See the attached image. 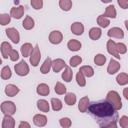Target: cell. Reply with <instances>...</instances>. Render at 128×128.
Masks as SVG:
<instances>
[{
	"instance_id": "ac0fdd59",
	"label": "cell",
	"mask_w": 128,
	"mask_h": 128,
	"mask_svg": "<svg viewBox=\"0 0 128 128\" xmlns=\"http://www.w3.org/2000/svg\"><path fill=\"white\" fill-rule=\"evenodd\" d=\"M36 92L38 95L40 96H47L49 93H50V88L47 84L45 83H40L37 88H36Z\"/></svg>"
},
{
	"instance_id": "d6a6232c",
	"label": "cell",
	"mask_w": 128,
	"mask_h": 128,
	"mask_svg": "<svg viewBox=\"0 0 128 128\" xmlns=\"http://www.w3.org/2000/svg\"><path fill=\"white\" fill-rule=\"evenodd\" d=\"M97 23H98V25H99L100 27H102V28H106V27L109 26V24H110V20H109L108 18L104 17L103 15H99L98 18H97Z\"/></svg>"
},
{
	"instance_id": "d4e9b609",
	"label": "cell",
	"mask_w": 128,
	"mask_h": 128,
	"mask_svg": "<svg viewBox=\"0 0 128 128\" xmlns=\"http://www.w3.org/2000/svg\"><path fill=\"white\" fill-rule=\"evenodd\" d=\"M22 25H23V28L26 29V30H31L34 28V25H35V22H34V19L30 16H26L22 22Z\"/></svg>"
},
{
	"instance_id": "7c38bea8",
	"label": "cell",
	"mask_w": 128,
	"mask_h": 128,
	"mask_svg": "<svg viewBox=\"0 0 128 128\" xmlns=\"http://www.w3.org/2000/svg\"><path fill=\"white\" fill-rule=\"evenodd\" d=\"M106 47H107V51L110 55L116 57L117 59H120V55L117 53V50H116V43L113 40H108Z\"/></svg>"
},
{
	"instance_id": "60d3db41",
	"label": "cell",
	"mask_w": 128,
	"mask_h": 128,
	"mask_svg": "<svg viewBox=\"0 0 128 128\" xmlns=\"http://www.w3.org/2000/svg\"><path fill=\"white\" fill-rule=\"evenodd\" d=\"M76 81H77V84L80 86V87H84L86 85V80H85V77L80 73L78 72L76 74Z\"/></svg>"
},
{
	"instance_id": "c3c4849f",
	"label": "cell",
	"mask_w": 128,
	"mask_h": 128,
	"mask_svg": "<svg viewBox=\"0 0 128 128\" xmlns=\"http://www.w3.org/2000/svg\"><path fill=\"white\" fill-rule=\"evenodd\" d=\"M128 88H124V90H123V95H124V97H125V99H128Z\"/></svg>"
},
{
	"instance_id": "ee69618b",
	"label": "cell",
	"mask_w": 128,
	"mask_h": 128,
	"mask_svg": "<svg viewBox=\"0 0 128 128\" xmlns=\"http://www.w3.org/2000/svg\"><path fill=\"white\" fill-rule=\"evenodd\" d=\"M9 57H10V60H11V61H17V60L19 59V53H18V51L12 49V51L10 52Z\"/></svg>"
},
{
	"instance_id": "f546056e",
	"label": "cell",
	"mask_w": 128,
	"mask_h": 128,
	"mask_svg": "<svg viewBox=\"0 0 128 128\" xmlns=\"http://www.w3.org/2000/svg\"><path fill=\"white\" fill-rule=\"evenodd\" d=\"M51 107L54 111H60L63 107V104L60 99L58 98H52L51 99Z\"/></svg>"
},
{
	"instance_id": "f35d334b",
	"label": "cell",
	"mask_w": 128,
	"mask_h": 128,
	"mask_svg": "<svg viewBox=\"0 0 128 128\" xmlns=\"http://www.w3.org/2000/svg\"><path fill=\"white\" fill-rule=\"evenodd\" d=\"M59 124L61 125L62 128H69L72 125V121L68 117H63L59 120Z\"/></svg>"
},
{
	"instance_id": "9a60e30c",
	"label": "cell",
	"mask_w": 128,
	"mask_h": 128,
	"mask_svg": "<svg viewBox=\"0 0 128 128\" xmlns=\"http://www.w3.org/2000/svg\"><path fill=\"white\" fill-rule=\"evenodd\" d=\"M89 104H90V101H89L88 96L82 97V98L79 100V103H78V109H79V111L82 112V113L86 112V111L88 110Z\"/></svg>"
},
{
	"instance_id": "ab89813d",
	"label": "cell",
	"mask_w": 128,
	"mask_h": 128,
	"mask_svg": "<svg viewBox=\"0 0 128 128\" xmlns=\"http://www.w3.org/2000/svg\"><path fill=\"white\" fill-rule=\"evenodd\" d=\"M116 50H117V53L120 55V54H125L127 52V47L124 43H116Z\"/></svg>"
},
{
	"instance_id": "8992f818",
	"label": "cell",
	"mask_w": 128,
	"mask_h": 128,
	"mask_svg": "<svg viewBox=\"0 0 128 128\" xmlns=\"http://www.w3.org/2000/svg\"><path fill=\"white\" fill-rule=\"evenodd\" d=\"M5 32H6L7 37H8L13 43H15V44L19 43V41H20V34H19V32H18V30H17L16 28H13V27L7 28V29L5 30Z\"/></svg>"
},
{
	"instance_id": "1f68e13d",
	"label": "cell",
	"mask_w": 128,
	"mask_h": 128,
	"mask_svg": "<svg viewBox=\"0 0 128 128\" xmlns=\"http://www.w3.org/2000/svg\"><path fill=\"white\" fill-rule=\"evenodd\" d=\"M65 103L67 104V105H69V106H73L75 103H76V95L74 94V93H72V92H70V93H67L66 94V96H65Z\"/></svg>"
},
{
	"instance_id": "836d02e7",
	"label": "cell",
	"mask_w": 128,
	"mask_h": 128,
	"mask_svg": "<svg viewBox=\"0 0 128 128\" xmlns=\"http://www.w3.org/2000/svg\"><path fill=\"white\" fill-rule=\"evenodd\" d=\"M59 6L63 11H69L72 8V1L71 0H60Z\"/></svg>"
},
{
	"instance_id": "f1b7e54d",
	"label": "cell",
	"mask_w": 128,
	"mask_h": 128,
	"mask_svg": "<svg viewBox=\"0 0 128 128\" xmlns=\"http://www.w3.org/2000/svg\"><path fill=\"white\" fill-rule=\"evenodd\" d=\"M116 81L120 86H124L128 84V75L127 73H120L116 77Z\"/></svg>"
},
{
	"instance_id": "e575fe53",
	"label": "cell",
	"mask_w": 128,
	"mask_h": 128,
	"mask_svg": "<svg viewBox=\"0 0 128 128\" xmlns=\"http://www.w3.org/2000/svg\"><path fill=\"white\" fill-rule=\"evenodd\" d=\"M54 90H55V92H56L58 95H63V94L66 93V87H65V85H64L63 83H61V82H56Z\"/></svg>"
},
{
	"instance_id": "ba28073f",
	"label": "cell",
	"mask_w": 128,
	"mask_h": 128,
	"mask_svg": "<svg viewBox=\"0 0 128 128\" xmlns=\"http://www.w3.org/2000/svg\"><path fill=\"white\" fill-rule=\"evenodd\" d=\"M66 67V63H65V61L63 60V59H61V58H57V59H54L53 61H52V64H51V68L53 69V71L55 72V73H58V72H60L63 68H65Z\"/></svg>"
},
{
	"instance_id": "7dc6e473",
	"label": "cell",
	"mask_w": 128,
	"mask_h": 128,
	"mask_svg": "<svg viewBox=\"0 0 128 128\" xmlns=\"http://www.w3.org/2000/svg\"><path fill=\"white\" fill-rule=\"evenodd\" d=\"M102 128H117V122H112V123H109L108 125L102 127Z\"/></svg>"
},
{
	"instance_id": "e0dca14e",
	"label": "cell",
	"mask_w": 128,
	"mask_h": 128,
	"mask_svg": "<svg viewBox=\"0 0 128 128\" xmlns=\"http://www.w3.org/2000/svg\"><path fill=\"white\" fill-rule=\"evenodd\" d=\"M2 128H15V119L12 116L4 115L2 120Z\"/></svg>"
},
{
	"instance_id": "5bb4252c",
	"label": "cell",
	"mask_w": 128,
	"mask_h": 128,
	"mask_svg": "<svg viewBox=\"0 0 128 128\" xmlns=\"http://www.w3.org/2000/svg\"><path fill=\"white\" fill-rule=\"evenodd\" d=\"M19 91H20V89H19L16 85H14V84H8V85L5 87V90H4L5 94H6L7 96H9V97H14V96H16V95L19 93Z\"/></svg>"
},
{
	"instance_id": "d590c367",
	"label": "cell",
	"mask_w": 128,
	"mask_h": 128,
	"mask_svg": "<svg viewBox=\"0 0 128 128\" xmlns=\"http://www.w3.org/2000/svg\"><path fill=\"white\" fill-rule=\"evenodd\" d=\"M105 62H106V57L103 54H97L94 57V63L97 66H102V65L105 64Z\"/></svg>"
},
{
	"instance_id": "8d00e7d4",
	"label": "cell",
	"mask_w": 128,
	"mask_h": 128,
	"mask_svg": "<svg viewBox=\"0 0 128 128\" xmlns=\"http://www.w3.org/2000/svg\"><path fill=\"white\" fill-rule=\"evenodd\" d=\"M11 21V16L7 13H0V24L2 26H5L9 24Z\"/></svg>"
},
{
	"instance_id": "ffe728a7",
	"label": "cell",
	"mask_w": 128,
	"mask_h": 128,
	"mask_svg": "<svg viewBox=\"0 0 128 128\" xmlns=\"http://www.w3.org/2000/svg\"><path fill=\"white\" fill-rule=\"evenodd\" d=\"M67 47L71 51H79L81 49V47H82V44H81L80 41H78L76 39H71V40L68 41Z\"/></svg>"
},
{
	"instance_id": "7bdbcfd3",
	"label": "cell",
	"mask_w": 128,
	"mask_h": 128,
	"mask_svg": "<svg viewBox=\"0 0 128 128\" xmlns=\"http://www.w3.org/2000/svg\"><path fill=\"white\" fill-rule=\"evenodd\" d=\"M119 124L122 128H128V117L126 115H123L119 119Z\"/></svg>"
},
{
	"instance_id": "d6986e66",
	"label": "cell",
	"mask_w": 128,
	"mask_h": 128,
	"mask_svg": "<svg viewBox=\"0 0 128 128\" xmlns=\"http://www.w3.org/2000/svg\"><path fill=\"white\" fill-rule=\"evenodd\" d=\"M0 49H1V53H2V56L4 58H8L9 55H10V52L12 51V46L8 43V42H2L1 43V46H0Z\"/></svg>"
},
{
	"instance_id": "b9f144b4",
	"label": "cell",
	"mask_w": 128,
	"mask_h": 128,
	"mask_svg": "<svg viewBox=\"0 0 128 128\" xmlns=\"http://www.w3.org/2000/svg\"><path fill=\"white\" fill-rule=\"evenodd\" d=\"M31 6L35 9V10H39L43 7V1L42 0H31Z\"/></svg>"
},
{
	"instance_id": "4dcf8cb0",
	"label": "cell",
	"mask_w": 128,
	"mask_h": 128,
	"mask_svg": "<svg viewBox=\"0 0 128 128\" xmlns=\"http://www.w3.org/2000/svg\"><path fill=\"white\" fill-rule=\"evenodd\" d=\"M12 76V72H11V69L9 66H4L1 70V78L3 80H8L10 79Z\"/></svg>"
},
{
	"instance_id": "83f0119b",
	"label": "cell",
	"mask_w": 128,
	"mask_h": 128,
	"mask_svg": "<svg viewBox=\"0 0 128 128\" xmlns=\"http://www.w3.org/2000/svg\"><path fill=\"white\" fill-rule=\"evenodd\" d=\"M72 77H73V72H72V69L69 67V66H66L64 68V71L62 72V79L65 81V82H70L72 80Z\"/></svg>"
},
{
	"instance_id": "9c48e42d",
	"label": "cell",
	"mask_w": 128,
	"mask_h": 128,
	"mask_svg": "<svg viewBox=\"0 0 128 128\" xmlns=\"http://www.w3.org/2000/svg\"><path fill=\"white\" fill-rule=\"evenodd\" d=\"M107 35L111 38H117V39H122L124 37V32L121 28L119 27H112L111 29L108 30Z\"/></svg>"
},
{
	"instance_id": "2e32d148",
	"label": "cell",
	"mask_w": 128,
	"mask_h": 128,
	"mask_svg": "<svg viewBox=\"0 0 128 128\" xmlns=\"http://www.w3.org/2000/svg\"><path fill=\"white\" fill-rule=\"evenodd\" d=\"M71 31L73 34H75L77 36L82 35L84 32V25L81 22H74L71 25Z\"/></svg>"
},
{
	"instance_id": "8fae6325",
	"label": "cell",
	"mask_w": 128,
	"mask_h": 128,
	"mask_svg": "<svg viewBox=\"0 0 128 128\" xmlns=\"http://www.w3.org/2000/svg\"><path fill=\"white\" fill-rule=\"evenodd\" d=\"M120 69V63L118 61H116L115 59H111L108 66H107V72L108 74H115L116 72H118Z\"/></svg>"
},
{
	"instance_id": "4fadbf2b",
	"label": "cell",
	"mask_w": 128,
	"mask_h": 128,
	"mask_svg": "<svg viewBox=\"0 0 128 128\" xmlns=\"http://www.w3.org/2000/svg\"><path fill=\"white\" fill-rule=\"evenodd\" d=\"M9 15L15 19H20L24 15V7L23 6H17V7L11 8Z\"/></svg>"
},
{
	"instance_id": "f6af8a7d",
	"label": "cell",
	"mask_w": 128,
	"mask_h": 128,
	"mask_svg": "<svg viewBox=\"0 0 128 128\" xmlns=\"http://www.w3.org/2000/svg\"><path fill=\"white\" fill-rule=\"evenodd\" d=\"M118 4L123 9H127L128 8V1L127 0H118Z\"/></svg>"
},
{
	"instance_id": "484cf974",
	"label": "cell",
	"mask_w": 128,
	"mask_h": 128,
	"mask_svg": "<svg viewBox=\"0 0 128 128\" xmlns=\"http://www.w3.org/2000/svg\"><path fill=\"white\" fill-rule=\"evenodd\" d=\"M116 14H117V12H116V9H115L114 5H108L106 7L105 13L102 14V15L106 18H113L114 19V18H116Z\"/></svg>"
},
{
	"instance_id": "52a82bcc",
	"label": "cell",
	"mask_w": 128,
	"mask_h": 128,
	"mask_svg": "<svg viewBox=\"0 0 128 128\" xmlns=\"http://www.w3.org/2000/svg\"><path fill=\"white\" fill-rule=\"evenodd\" d=\"M62 40H63V35L58 30H54L49 34V41L52 44H55V45L60 44L62 42Z\"/></svg>"
},
{
	"instance_id": "6da1fadb",
	"label": "cell",
	"mask_w": 128,
	"mask_h": 128,
	"mask_svg": "<svg viewBox=\"0 0 128 128\" xmlns=\"http://www.w3.org/2000/svg\"><path fill=\"white\" fill-rule=\"evenodd\" d=\"M88 111L95 118L101 128L108 125L109 123L117 122L118 113L106 100L89 104Z\"/></svg>"
},
{
	"instance_id": "30bf717a",
	"label": "cell",
	"mask_w": 128,
	"mask_h": 128,
	"mask_svg": "<svg viewBox=\"0 0 128 128\" xmlns=\"http://www.w3.org/2000/svg\"><path fill=\"white\" fill-rule=\"evenodd\" d=\"M33 123L37 127H44L47 124V117L43 114H36L33 117Z\"/></svg>"
},
{
	"instance_id": "4316f807",
	"label": "cell",
	"mask_w": 128,
	"mask_h": 128,
	"mask_svg": "<svg viewBox=\"0 0 128 128\" xmlns=\"http://www.w3.org/2000/svg\"><path fill=\"white\" fill-rule=\"evenodd\" d=\"M101 34H102V31L98 27H93L89 30V37L92 40H98L101 37Z\"/></svg>"
},
{
	"instance_id": "5b68a950",
	"label": "cell",
	"mask_w": 128,
	"mask_h": 128,
	"mask_svg": "<svg viewBox=\"0 0 128 128\" xmlns=\"http://www.w3.org/2000/svg\"><path fill=\"white\" fill-rule=\"evenodd\" d=\"M14 70H15L16 74L19 76H26V75H28V73L30 71L28 64L24 60H21L19 63H17L14 66Z\"/></svg>"
},
{
	"instance_id": "cb8c5ba5",
	"label": "cell",
	"mask_w": 128,
	"mask_h": 128,
	"mask_svg": "<svg viewBox=\"0 0 128 128\" xmlns=\"http://www.w3.org/2000/svg\"><path fill=\"white\" fill-rule=\"evenodd\" d=\"M51 64H52V60L50 57H47L45 59V61L43 62V64L41 65V68H40V72L42 74H47L49 73L50 69H51Z\"/></svg>"
},
{
	"instance_id": "44dd1931",
	"label": "cell",
	"mask_w": 128,
	"mask_h": 128,
	"mask_svg": "<svg viewBox=\"0 0 128 128\" xmlns=\"http://www.w3.org/2000/svg\"><path fill=\"white\" fill-rule=\"evenodd\" d=\"M37 108L38 110H40L41 112H49L50 110V104L48 103V101H46L45 99H39L37 101Z\"/></svg>"
},
{
	"instance_id": "74e56055",
	"label": "cell",
	"mask_w": 128,
	"mask_h": 128,
	"mask_svg": "<svg viewBox=\"0 0 128 128\" xmlns=\"http://www.w3.org/2000/svg\"><path fill=\"white\" fill-rule=\"evenodd\" d=\"M81 62H82V58L79 55H75L69 60V64L71 67H77L79 64H81Z\"/></svg>"
},
{
	"instance_id": "681fc988",
	"label": "cell",
	"mask_w": 128,
	"mask_h": 128,
	"mask_svg": "<svg viewBox=\"0 0 128 128\" xmlns=\"http://www.w3.org/2000/svg\"><path fill=\"white\" fill-rule=\"evenodd\" d=\"M1 64H2V59L0 58V65H1Z\"/></svg>"
},
{
	"instance_id": "603a6c76",
	"label": "cell",
	"mask_w": 128,
	"mask_h": 128,
	"mask_svg": "<svg viewBox=\"0 0 128 128\" xmlns=\"http://www.w3.org/2000/svg\"><path fill=\"white\" fill-rule=\"evenodd\" d=\"M32 49H33V46L31 43H24L20 48L22 56L23 57H29L31 52H32Z\"/></svg>"
},
{
	"instance_id": "7a4b0ae2",
	"label": "cell",
	"mask_w": 128,
	"mask_h": 128,
	"mask_svg": "<svg viewBox=\"0 0 128 128\" xmlns=\"http://www.w3.org/2000/svg\"><path fill=\"white\" fill-rule=\"evenodd\" d=\"M106 101L112 105V107L118 111L122 108V101H121V98H120V95L118 94V92L114 91V90H111L107 93L106 95Z\"/></svg>"
},
{
	"instance_id": "3957f363",
	"label": "cell",
	"mask_w": 128,
	"mask_h": 128,
	"mask_svg": "<svg viewBox=\"0 0 128 128\" xmlns=\"http://www.w3.org/2000/svg\"><path fill=\"white\" fill-rule=\"evenodd\" d=\"M0 108L4 115L12 116L16 113V105L12 101H3Z\"/></svg>"
},
{
	"instance_id": "277c9868",
	"label": "cell",
	"mask_w": 128,
	"mask_h": 128,
	"mask_svg": "<svg viewBox=\"0 0 128 128\" xmlns=\"http://www.w3.org/2000/svg\"><path fill=\"white\" fill-rule=\"evenodd\" d=\"M29 57H30V63L32 64V66H34V67L38 66L40 59H41V52H40V48L37 44L33 47L32 52H31Z\"/></svg>"
},
{
	"instance_id": "bcb514c9",
	"label": "cell",
	"mask_w": 128,
	"mask_h": 128,
	"mask_svg": "<svg viewBox=\"0 0 128 128\" xmlns=\"http://www.w3.org/2000/svg\"><path fill=\"white\" fill-rule=\"evenodd\" d=\"M18 128H31V126H30V124L27 121H21L19 123Z\"/></svg>"
},
{
	"instance_id": "7402d4cb",
	"label": "cell",
	"mask_w": 128,
	"mask_h": 128,
	"mask_svg": "<svg viewBox=\"0 0 128 128\" xmlns=\"http://www.w3.org/2000/svg\"><path fill=\"white\" fill-rule=\"evenodd\" d=\"M79 72L84 76V77H92L94 75V69L89 66V65H84V66H81L80 67V70Z\"/></svg>"
}]
</instances>
